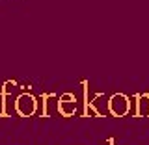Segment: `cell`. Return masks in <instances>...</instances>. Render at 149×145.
Returning a JSON list of instances; mask_svg holds the SVG:
<instances>
[{"instance_id": "obj_1", "label": "cell", "mask_w": 149, "mask_h": 145, "mask_svg": "<svg viewBox=\"0 0 149 145\" xmlns=\"http://www.w3.org/2000/svg\"><path fill=\"white\" fill-rule=\"evenodd\" d=\"M108 110L114 117H125L130 110V102L129 97L123 95V93H114L108 101Z\"/></svg>"}, {"instance_id": "obj_2", "label": "cell", "mask_w": 149, "mask_h": 145, "mask_svg": "<svg viewBox=\"0 0 149 145\" xmlns=\"http://www.w3.org/2000/svg\"><path fill=\"white\" fill-rule=\"evenodd\" d=\"M36 108H37V102H36V97L30 95V93H21L15 101V112L22 117H30V115L36 114Z\"/></svg>"}, {"instance_id": "obj_3", "label": "cell", "mask_w": 149, "mask_h": 145, "mask_svg": "<svg viewBox=\"0 0 149 145\" xmlns=\"http://www.w3.org/2000/svg\"><path fill=\"white\" fill-rule=\"evenodd\" d=\"M58 112L63 117H71L73 114H77V99L73 93H63L58 101Z\"/></svg>"}, {"instance_id": "obj_4", "label": "cell", "mask_w": 149, "mask_h": 145, "mask_svg": "<svg viewBox=\"0 0 149 145\" xmlns=\"http://www.w3.org/2000/svg\"><path fill=\"white\" fill-rule=\"evenodd\" d=\"M136 117H149V93H136Z\"/></svg>"}, {"instance_id": "obj_5", "label": "cell", "mask_w": 149, "mask_h": 145, "mask_svg": "<svg viewBox=\"0 0 149 145\" xmlns=\"http://www.w3.org/2000/svg\"><path fill=\"white\" fill-rule=\"evenodd\" d=\"M108 145H114V139H108Z\"/></svg>"}]
</instances>
